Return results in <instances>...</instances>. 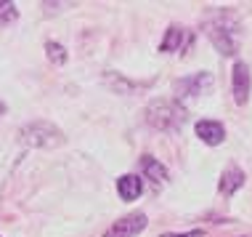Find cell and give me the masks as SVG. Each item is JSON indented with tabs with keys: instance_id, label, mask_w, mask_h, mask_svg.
I'll return each instance as SVG.
<instances>
[{
	"instance_id": "1",
	"label": "cell",
	"mask_w": 252,
	"mask_h": 237,
	"mask_svg": "<svg viewBox=\"0 0 252 237\" xmlns=\"http://www.w3.org/2000/svg\"><path fill=\"white\" fill-rule=\"evenodd\" d=\"M204 32L223 56H234L239 51V24L231 13H218L215 19H210L204 24Z\"/></svg>"
},
{
	"instance_id": "2",
	"label": "cell",
	"mask_w": 252,
	"mask_h": 237,
	"mask_svg": "<svg viewBox=\"0 0 252 237\" xmlns=\"http://www.w3.org/2000/svg\"><path fill=\"white\" fill-rule=\"evenodd\" d=\"M146 123L157 131L173 133L186 123V110L175 99H154L146 107Z\"/></svg>"
},
{
	"instance_id": "3",
	"label": "cell",
	"mask_w": 252,
	"mask_h": 237,
	"mask_svg": "<svg viewBox=\"0 0 252 237\" xmlns=\"http://www.w3.org/2000/svg\"><path fill=\"white\" fill-rule=\"evenodd\" d=\"M19 141L24 147H35V150H53V147L64 144V133L59 125L48 123V120H35L19 131Z\"/></svg>"
},
{
	"instance_id": "4",
	"label": "cell",
	"mask_w": 252,
	"mask_h": 237,
	"mask_svg": "<svg viewBox=\"0 0 252 237\" xmlns=\"http://www.w3.org/2000/svg\"><path fill=\"white\" fill-rule=\"evenodd\" d=\"M146 229V213L135 211L130 216H122L104 232V237H135Z\"/></svg>"
},
{
	"instance_id": "5",
	"label": "cell",
	"mask_w": 252,
	"mask_h": 237,
	"mask_svg": "<svg viewBox=\"0 0 252 237\" xmlns=\"http://www.w3.org/2000/svg\"><path fill=\"white\" fill-rule=\"evenodd\" d=\"M210 88H213V75L210 72H196L191 78H183L175 83V93H178L181 99H196L202 96V93H207Z\"/></svg>"
},
{
	"instance_id": "6",
	"label": "cell",
	"mask_w": 252,
	"mask_h": 237,
	"mask_svg": "<svg viewBox=\"0 0 252 237\" xmlns=\"http://www.w3.org/2000/svg\"><path fill=\"white\" fill-rule=\"evenodd\" d=\"M231 88H234V101L236 104H247L250 99V88H252V78H250V67L244 62L234 64V72H231Z\"/></svg>"
},
{
	"instance_id": "7",
	"label": "cell",
	"mask_w": 252,
	"mask_h": 237,
	"mask_svg": "<svg viewBox=\"0 0 252 237\" xmlns=\"http://www.w3.org/2000/svg\"><path fill=\"white\" fill-rule=\"evenodd\" d=\"M196 136H199L204 144L218 147L226 139V128L218 123V120H199V123H196Z\"/></svg>"
},
{
	"instance_id": "8",
	"label": "cell",
	"mask_w": 252,
	"mask_h": 237,
	"mask_svg": "<svg viewBox=\"0 0 252 237\" xmlns=\"http://www.w3.org/2000/svg\"><path fill=\"white\" fill-rule=\"evenodd\" d=\"M191 35H189L183 27H170V30L165 32V40H162V45H159V51H165V53H173V51H183V48H189L191 45Z\"/></svg>"
},
{
	"instance_id": "9",
	"label": "cell",
	"mask_w": 252,
	"mask_h": 237,
	"mask_svg": "<svg viewBox=\"0 0 252 237\" xmlns=\"http://www.w3.org/2000/svg\"><path fill=\"white\" fill-rule=\"evenodd\" d=\"M242 184H244V171H242V168H236V165H228L226 171H223V176H220L218 189H220V195L231 198L236 189H242Z\"/></svg>"
},
{
	"instance_id": "10",
	"label": "cell",
	"mask_w": 252,
	"mask_h": 237,
	"mask_svg": "<svg viewBox=\"0 0 252 237\" xmlns=\"http://www.w3.org/2000/svg\"><path fill=\"white\" fill-rule=\"evenodd\" d=\"M117 192H120L122 200H138L141 192H144V184H141L138 176L125 173V176H120V179H117Z\"/></svg>"
},
{
	"instance_id": "11",
	"label": "cell",
	"mask_w": 252,
	"mask_h": 237,
	"mask_svg": "<svg viewBox=\"0 0 252 237\" xmlns=\"http://www.w3.org/2000/svg\"><path fill=\"white\" fill-rule=\"evenodd\" d=\"M141 171H144L149 179L154 181V187H165V184H167V168L162 165L159 160L144 158V160H141Z\"/></svg>"
},
{
	"instance_id": "12",
	"label": "cell",
	"mask_w": 252,
	"mask_h": 237,
	"mask_svg": "<svg viewBox=\"0 0 252 237\" xmlns=\"http://www.w3.org/2000/svg\"><path fill=\"white\" fill-rule=\"evenodd\" d=\"M106 83L112 85L117 93H127V91H135V88H141V85H135V83H127V80L120 78L117 72H109V75H106Z\"/></svg>"
},
{
	"instance_id": "13",
	"label": "cell",
	"mask_w": 252,
	"mask_h": 237,
	"mask_svg": "<svg viewBox=\"0 0 252 237\" xmlns=\"http://www.w3.org/2000/svg\"><path fill=\"white\" fill-rule=\"evenodd\" d=\"M45 53H48V59L53 64H66V51H64V45L61 43H53V40H48V43H45Z\"/></svg>"
},
{
	"instance_id": "14",
	"label": "cell",
	"mask_w": 252,
	"mask_h": 237,
	"mask_svg": "<svg viewBox=\"0 0 252 237\" xmlns=\"http://www.w3.org/2000/svg\"><path fill=\"white\" fill-rule=\"evenodd\" d=\"M19 19V8L13 3H0V24H13Z\"/></svg>"
},
{
	"instance_id": "15",
	"label": "cell",
	"mask_w": 252,
	"mask_h": 237,
	"mask_svg": "<svg viewBox=\"0 0 252 237\" xmlns=\"http://www.w3.org/2000/svg\"><path fill=\"white\" fill-rule=\"evenodd\" d=\"M173 237H202V232H186V235H173Z\"/></svg>"
},
{
	"instance_id": "16",
	"label": "cell",
	"mask_w": 252,
	"mask_h": 237,
	"mask_svg": "<svg viewBox=\"0 0 252 237\" xmlns=\"http://www.w3.org/2000/svg\"><path fill=\"white\" fill-rule=\"evenodd\" d=\"M5 112V104H3V101H0V115H3Z\"/></svg>"
}]
</instances>
